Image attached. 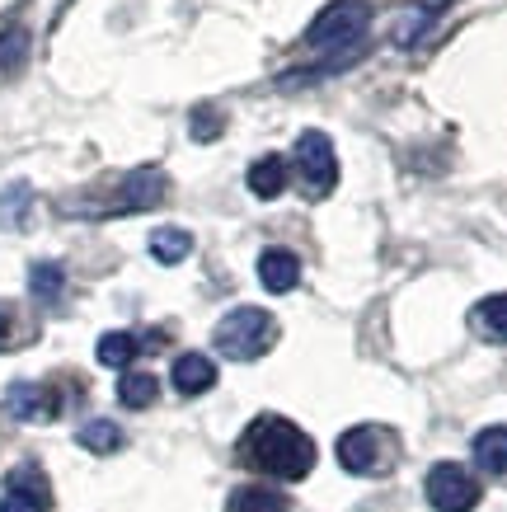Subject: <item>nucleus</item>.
Wrapping results in <instances>:
<instances>
[{"label":"nucleus","mask_w":507,"mask_h":512,"mask_svg":"<svg viewBox=\"0 0 507 512\" xmlns=\"http://www.w3.org/2000/svg\"><path fill=\"white\" fill-rule=\"evenodd\" d=\"M216 386V362L202 353H184L174 357V390L179 395H202V390Z\"/></svg>","instance_id":"nucleus-12"},{"label":"nucleus","mask_w":507,"mask_h":512,"mask_svg":"<svg viewBox=\"0 0 507 512\" xmlns=\"http://www.w3.org/2000/svg\"><path fill=\"white\" fill-rule=\"evenodd\" d=\"M226 512H292V503H287V494H277L268 484H240L226 498Z\"/></svg>","instance_id":"nucleus-13"},{"label":"nucleus","mask_w":507,"mask_h":512,"mask_svg":"<svg viewBox=\"0 0 507 512\" xmlns=\"http://www.w3.org/2000/svg\"><path fill=\"white\" fill-rule=\"evenodd\" d=\"M52 508V484H47L43 466H15L0 480V512H47Z\"/></svg>","instance_id":"nucleus-8"},{"label":"nucleus","mask_w":507,"mask_h":512,"mask_svg":"<svg viewBox=\"0 0 507 512\" xmlns=\"http://www.w3.org/2000/svg\"><path fill=\"white\" fill-rule=\"evenodd\" d=\"M141 348H146V343H141L137 334L113 329V334H104V339H99V348H94V353H99V362H104V367H127V362H132Z\"/></svg>","instance_id":"nucleus-17"},{"label":"nucleus","mask_w":507,"mask_h":512,"mask_svg":"<svg viewBox=\"0 0 507 512\" xmlns=\"http://www.w3.org/2000/svg\"><path fill=\"white\" fill-rule=\"evenodd\" d=\"M470 329H475L484 343L507 348V292H493V296H484V301H475V311H470Z\"/></svg>","instance_id":"nucleus-11"},{"label":"nucleus","mask_w":507,"mask_h":512,"mask_svg":"<svg viewBox=\"0 0 507 512\" xmlns=\"http://www.w3.org/2000/svg\"><path fill=\"white\" fill-rule=\"evenodd\" d=\"M259 282L268 287V292H292L296 282H301V259H296L292 249H263L259 254Z\"/></svg>","instance_id":"nucleus-10"},{"label":"nucleus","mask_w":507,"mask_h":512,"mask_svg":"<svg viewBox=\"0 0 507 512\" xmlns=\"http://www.w3.org/2000/svg\"><path fill=\"white\" fill-rule=\"evenodd\" d=\"M151 254L160 264H184L188 254H193V235L179 231V226H165V231L151 235Z\"/></svg>","instance_id":"nucleus-19"},{"label":"nucleus","mask_w":507,"mask_h":512,"mask_svg":"<svg viewBox=\"0 0 507 512\" xmlns=\"http://www.w3.org/2000/svg\"><path fill=\"white\" fill-rule=\"evenodd\" d=\"M292 165H296V179H301V193L310 202L329 198L338 188V156H334V141L324 137V132H301L296 137Z\"/></svg>","instance_id":"nucleus-6"},{"label":"nucleus","mask_w":507,"mask_h":512,"mask_svg":"<svg viewBox=\"0 0 507 512\" xmlns=\"http://www.w3.org/2000/svg\"><path fill=\"white\" fill-rule=\"evenodd\" d=\"M76 442L85 451H94V456H113V451L123 447V428H118V423H108V419H90L76 433Z\"/></svg>","instance_id":"nucleus-16"},{"label":"nucleus","mask_w":507,"mask_h":512,"mask_svg":"<svg viewBox=\"0 0 507 512\" xmlns=\"http://www.w3.org/2000/svg\"><path fill=\"white\" fill-rule=\"evenodd\" d=\"M155 395H160V381H155L151 372H127L123 381H118V400H123V409H151Z\"/></svg>","instance_id":"nucleus-18"},{"label":"nucleus","mask_w":507,"mask_h":512,"mask_svg":"<svg viewBox=\"0 0 507 512\" xmlns=\"http://www.w3.org/2000/svg\"><path fill=\"white\" fill-rule=\"evenodd\" d=\"M62 287H66V273L57 264H33V278H29V292L43 301V306H57L62 301Z\"/></svg>","instance_id":"nucleus-20"},{"label":"nucleus","mask_w":507,"mask_h":512,"mask_svg":"<svg viewBox=\"0 0 507 512\" xmlns=\"http://www.w3.org/2000/svg\"><path fill=\"white\" fill-rule=\"evenodd\" d=\"M169 193V179L165 170H155V165H141V170L123 174L108 198H90V202H66V212H76V217H127V212H151L160 207Z\"/></svg>","instance_id":"nucleus-5"},{"label":"nucleus","mask_w":507,"mask_h":512,"mask_svg":"<svg viewBox=\"0 0 507 512\" xmlns=\"http://www.w3.org/2000/svg\"><path fill=\"white\" fill-rule=\"evenodd\" d=\"M277 339H282V325H277L273 311H263V306H235V311L212 329L216 353L231 357V362H254V357L273 353Z\"/></svg>","instance_id":"nucleus-4"},{"label":"nucleus","mask_w":507,"mask_h":512,"mask_svg":"<svg viewBox=\"0 0 507 512\" xmlns=\"http://www.w3.org/2000/svg\"><path fill=\"white\" fill-rule=\"evenodd\" d=\"M221 127H226L221 109H212V104H202V109H193V137H198V141L221 137Z\"/></svg>","instance_id":"nucleus-22"},{"label":"nucleus","mask_w":507,"mask_h":512,"mask_svg":"<svg viewBox=\"0 0 507 512\" xmlns=\"http://www.w3.org/2000/svg\"><path fill=\"white\" fill-rule=\"evenodd\" d=\"M423 494H428V503L437 512H475L484 489H479L475 470L456 466V461H437L428 470V480H423Z\"/></svg>","instance_id":"nucleus-7"},{"label":"nucleus","mask_w":507,"mask_h":512,"mask_svg":"<svg viewBox=\"0 0 507 512\" xmlns=\"http://www.w3.org/2000/svg\"><path fill=\"white\" fill-rule=\"evenodd\" d=\"M235 461L268 480H306L315 470V442L282 414H259L235 442Z\"/></svg>","instance_id":"nucleus-1"},{"label":"nucleus","mask_w":507,"mask_h":512,"mask_svg":"<svg viewBox=\"0 0 507 512\" xmlns=\"http://www.w3.org/2000/svg\"><path fill=\"white\" fill-rule=\"evenodd\" d=\"M282 188H287V160L282 156H259L249 165V193H254V198L273 202Z\"/></svg>","instance_id":"nucleus-15"},{"label":"nucleus","mask_w":507,"mask_h":512,"mask_svg":"<svg viewBox=\"0 0 507 512\" xmlns=\"http://www.w3.org/2000/svg\"><path fill=\"white\" fill-rule=\"evenodd\" d=\"M367 24H371V10L357 5V0H334L324 5L315 24L306 29V52L315 57V66H338L348 52H353L362 38H367Z\"/></svg>","instance_id":"nucleus-2"},{"label":"nucleus","mask_w":507,"mask_h":512,"mask_svg":"<svg viewBox=\"0 0 507 512\" xmlns=\"http://www.w3.org/2000/svg\"><path fill=\"white\" fill-rule=\"evenodd\" d=\"M5 409L24 423H52L62 419L66 395L57 390V381H15L5 390Z\"/></svg>","instance_id":"nucleus-9"},{"label":"nucleus","mask_w":507,"mask_h":512,"mask_svg":"<svg viewBox=\"0 0 507 512\" xmlns=\"http://www.w3.org/2000/svg\"><path fill=\"white\" fill-rule=\"evenodd\" d=\"M400 451H404L400 433L385 428V423H357L334 442L338 466L348 475H362V480H385L390 470L400 466Z\"/></svg>","instance_id":"nucleus-3"},{"label":"nucleus","mask_w":507,"mask_h":512,"mask_svg":"<svg viewBox=\"0 0 507 512\" xmlns=\"http://www.w3.org/2000/svg\"><path fill=\"white\" fill-rule=\"evenodd\" d=\"M24 339H29V325H24V315H19L10 301H0V353L19 348Z\"/></svg>","instance_id":"nucleus-21"},{"label":"nucleus","mask_w":507,"mask_h":512,"mask_svg":"<svg viewBox=\"0 0 507 512\" xmlns=\"http://www.w3.org/2000/svg\"><path fill=\"white\" fill-rule=\"evenodd\" d=\"M470 451H475V466L484 470V475H507V428L503 423L484 428Z\"/></svg>","instance_id":"nucleus-14"}]
</instances>
